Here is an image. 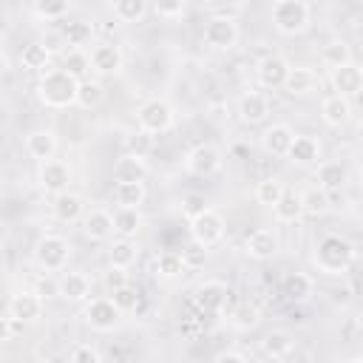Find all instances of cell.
I'll return each instance as SVG.
<instances>
[{"mask_svg": "<svg viewBox=\"0 0 363 363\" xmlns=\"http://www.w3.org/2000/svg\"><path fill=\"white\" fill-rule=\"evenodd\" d=\"M145 199H147L145 182H116V187H113L116 207H142Z\"/></svg>", "mask_w": 363, "mask_h": 363, "instance_id": "obj_30", "label": "cell"}, {"mask_svg": "<svg viewBox=\"0 0 363 363\" xmlns=\"http://www.w3.org/2000/svg\"><path fill=\"white\" fill-rule=\"evenodd\" d=\"M224 230H227L224 216H221L218 210H213V207H204L199 216L190 218V238H193L196 244H201L204 250L216 247V244L224 238Z\"/></svg>", "mask_w": 363, "mask_h": 363, "instance_id": "obj_7", "label": "cell"}, {"mask_svg": "<svg viewBox=\"0 0 363 363\" xmlns=\"http://www.w3.org/2000/svg\"><path fill=\"white\" fill-rule=\"evenodd\" d=\"M301 201H303V213L306 216H323L329 213L332 207V199H329V190H323L320 184H312L301 193Z\"/></svg>", "mask_w": 363, "mask_h": 363, "instance_id": "obj_34", "label": "cell"}, {"mask_svg": "<svg viewBox=\"0 0 363 363\" xmlns=\"http://www.w3.org/2000/svg\"><path fill=\"white\" fill-rule=\"evenodd\" d=\"M281 292H284L286 301L303 303V301H309V295L315 292V281H312V275H306V272H286L284 281H281Z\"/></svg>", "mask_w": 363, "mask_h": 363, "instance_id": "obj_26", "label": "cell"}, {"mask_svg": "<svg viewBox=\"0 0 363 363\" xmlns=\"http://www.w3.org/2000/svg\"><path fill=\"white\" fill-rule=\"evenodd\" d=\"M68 6L71 0H34V14L45 23H54L68 14Z\"/></svg>", "mask_w": 363, "mask_h": 363, "instance_id": "obj_43", "label": "cell"}, {"mask_svg": "<svg viewBox=\"0 0 363 363\" xmlns=\"http://www.w3.org/2000/svg\"><path fill=\"white\" fill-rule=\"evenodd\" d=\"M136 125L139 130L150 133V136H159V133H167L173 125H176V111L167 99L162 96H150L139 105L136 111Z\"/></svg>", "mask_w": 363, "mask_h": 363, "instance_id": "obj_4", "label": "cell"}, {"mask_svg": "<svg viewBox=\"0 0 363 363\" xmlns=\"http://www.w3.org/2000/svg\"><path fill=\"white\" fill-rule=\"evenodd\" d=\"M45 45H48V51L54 54V51H62V45H68V43H65V34H62V31H60V34L51 31V34L45 37Z\"/></svg>", "mask_w": 363, "mask_h": 363, "instance_id": "obj_52", "label": "cell"}, {"mask_svg": "<svg viewBox=\"0 0 363 363\" xmlns=\"http://www.w3.org/2000/svg\"><path fill=\"white\" fill-rule=\"evenodd\" d=\"M320 119L329 125V128H340L352 119V102L349 96H340V94H329L323 102H320Z\"/></svg>", "mask_w": 363, "mask_h": 363, "instance_id": "obj_25", "label": "cell"}, {"mask_svg": "<svg viewBox=\"0 0 363 363\" xmlns=\"http://www.w3.org/2000/svg\"><path fill=\"white\" fill-rule=\"evenodd\" d=\"M204 207H207V201H204V196H201V193H187V196H182V213H184L187 218L199 216Z\"/></svg>", "mask_w": 363, "mask_h": 363, "instance_id": "obj_49", "label": "cell"}, {"mask_svg": "<svg viewBox=\"0 0 363 363\" xmlns=\"http://www.w3.org/2000/svg\"><path fill=\"white\" fill-rule=\"evenodd\" d=\"M122 65H125V57L116 43H96L91 48V68L99 77H113L122 71Z\"/></svg>", "mask_w": 363, "mask_h": 363, "instance_id": "obj_13", "label": "cell"}, {"mask_svg": "<svg viewBox=\"0 0 363 363\" xmlns=\"http://www.w3.org/2000/svg\"><path fill=\"white\" fill-rule=\"evenodd\" d=\"M111 11L119 23H142L147 0H111Z\"/></svg>", "mask_w": 363, "mask_h": 363, "instance_id": "obj_37", "label": "cell"}, {"mask_svg": "<svg viewBox=\"0 0 363 363\" xmlns=\"http://www.w3.org/2000/svg\"><path fill=\"white\" fill-rule=\"evenodd\" d=\"M51 216L62 224H74V221H82L85 216V201L79 193H71V190H62L54 196L51 201Z\"/></svg>", "mask_w": 363, "mask_h": 363, "instance_id": "obj_19", "label": "cell"}, {"mask_svg": "<svg viewBox=\"0 0 363 363\" xmlns=\"http://www.w3.org/2000/svg\"><path fill=\"white\" fill-rule=\"evenodd\" d=\"M289 68H292V65H289L284 57L269 54V57H264V60L255 65V79H258V85H261V88L275 91V88H284Z\"/></svg>", "mask_w": 363, "mask_h": 363, "instance_id": "obj_14", "label": "cell"}, {"mask_svg": "<svg viewBox=\"0 0 363 363\" xmlns=\"http://www.w3.org/2000/svg\"><path fill=\"white\" fill-rule=\"evenodd\" d=\"M241 31H238V23L233 17H224V14H213L204 20V28H201V40L204 45L216 48V51H230L235 48Z\"/></svg>", "mask_w": 363, "mask_h": 363, "instance_id": "obj_6", "label": "cell"}, {"mask_svg": "<svg viewBox=\"0 0 363 363\" xmlns=\"http://www.w3.org/2000/svg\"><path fill=\"white\" fill-rule=\"evenodd\" d=\"M329 82L335 88V94L340 96H360L363 94V65L357 62H346L340 68H332L329 71Z\"/></svg>", "mask_w": 363, "mask_h": 363, "instance_id": "obj_12", "label": "cell"}, {"mask_svg": "<svg viewBox=\"0 0 363 363\" xmlns=\"http://www.w3.org/2000/svg\"><path fill=\"white\" fill-rule=\"evenodd\" d=\"M111 298H113V303H116L122 312H133V309L139 306V292H136V286H130V284H122V286L111 289Z\"/></svg>", "mask_w": 363, "mask_h": 363, "instance_id": "obj_45", "label": "cell"}, {"mask_svg": "<svg viewBox=\"0 0 363 363\" xmlns=\"http://www.w3.org/2000/svg\"><path fill=\"white\" fill-rule=\"evenodd\" d=\"M60 289H62V298H68V301H88L91 298V278L85 272H65L60 278Z\"/></svg>", "mask_w": 363, "mask_h": 363, "instance_id": "obj_31", "label": "cell"}, {"mask_svg": "<svg viewBox=\"0 0 363 363\" xmlns=\"http://www.w3.org/2000/svg\"><path fill=\"white\" fill-rule=\"evenodd\" d=\"M272 213H275V221H278V224H295L301 216H306V213H303L301 193L286 190V193L278 199V204L272 207Z\"/></svg>", "mask_w": 363, "mask_h": 363, "instance_id": "obj_28", "label": "cell"}, {"mask_svg": "<svg viewBox=\"0 0 363 363\" xmlns=\"http://www.w3.org/2000/svg\"><path fill=\"white\" fill-rule=\"evenodd\" d=\"M82 233L91 238V241H111L113 233H116V224H113V213L105 210V207H94L82 216Z\"/></svg>", "mask_w": 363, "mask_h": 363, "instance_id": "obj_16", "label": "cell"}, {"mask_svg": "<svg viewBox=\"0 0 363 363\" xmlns=\"http://www.w3.org/2000/svg\"><path fill=\"white\" fill-rule=\"evenodd\" d=\"M62 34H65V43L71 48H85L94 40V26L85 23V20H77V23H68V28Z\"/></svg>", "mask_w": 363, "mask_h": 363, "instance_id": "obj_42", "label": "cell"}, {"mask_svg": "<svg viewBox=\"0 0 363 363\" xmlns=\"http://www.w3.org/2000/svg\"><path fill=\"white\" fill-rule=\"evenodd\" d=\"M309 3L306 0H275L272 3V26L278 34L295 37L309 28Z\"/></svg>", "mask_w": 363, "mask_h": 363, "instance_id": "obj_3", "label": "cell"}, {"mask_svg": "<svg viewBox=\"0 0 363 363\" xmlns=\"http://www.w3.org/2000/svg\"><path fill=\"white\" fill-rule=\"evenodd\" d=\"M113 224H116V235L133 238L142 230V213H139V207H116L113 210Z\"/></svg>", "mask_w": 363, "mask_h": 363, "instance_id": "obj_32", "label": "cell"}, {"mask_svg": "<svg viewBox=\"0 0 363 363\" xmlns=\"http://www.w3.org/2000/svg\"><path fill=\"white\" fill-rule=\"evenodd\" d=\"M227 318H230V326H233V329H241V332L255 329V326L261 323V312H258L252 303H235Z\"/></svg>", "mask_w": 363, "mask_h": 363, "instance_id": "obj_40", "label": "cell"}, {"mask_svg": "<svg viewBox=\"0 0 363 363\" xmlns=\"http://www.w3.org/2000/svg\"><path fill=\"white\" fill-rule=\"evenodd\" d=\"M34 292L43 298V301H51V298H62V289H60V278H54V272H45L37 278L34 284Z\"/></svg>", "mask_w": 363, "mask_h": 363, "instance_id": "obj_46", "label": "cell"}, {"mask_svg": "<svg viewBox=\"0 0 363 363\" xmlns=\"http://www.w3.org/2000/svg\"><path fill=\"white\" fill-rule=\"evenodd\" d=\"M193 301H196V306H199L201 312H213V315H216V312H224L227 303H230V286H227L224 281H216V278L201 281V284L196 286Z\"/></svg>", "mask_w": 363, "mask_h": 363, "instance_id": "obj_11", "label": "cell"}, {"mask_svg": "<svg viewBox=\"0 0 363 363\" xmlns=\"http://www.w3.org/2000/svg\"><path fill=\"white\" fill-rule=\"evenodd\" d=\"M68 360L71 363H102V352L91 343H77L71 352H68Z\"/></svg>", "mask_w": 363, "mask_h": 363, "instance_id": "obj_47", "label": "cell"}, {"mask_svg": "<svg viewBox=\"0 0 363 363\" xmlns=\"http://www.w3.org/2000/svg\"><path fill=\"white\" fill-rule=\"evenodd\" d=\"M320 153H323V145L318 136H309V133H295L292 145H289V153L286 159L292 164H301V167H312L320 162Z\"/></svg>", "mask_w": 363, "mask_h": 363, "instance_id": "obj_15", "label": "cell"}, {"mask_svg": "<svg viewBox=\"0 0 363 363\" xmlns=\"http://www.w3.org/2000/svg\"><path fill=\"white\" fill-rule=\"evenodd\" d=\"M292 139H295V130H292L286 122H275V125H269V128L261 133V147H264V153H269V156H286Z\"/></svg>", "mask_w": 363, "mask_h": 363, "instance_id": "obj_22", "label": "cell"}, {"mask_svg": "<svg viewBox=\"0 0 363 363\" xmlns=\"http://www.w3.org/2000/svg\"><path fill=\"white\" fill-rule=\"evenodd\" d=\"M320 62L332 71V68H340V65H346V62H352V48H349V43L346 40H332V43H326L323 45V51H320Z\"/></svg>", "mask_w": 363, "mask_h": 363, "instance_id": "obj_38", "label": "cell"}, {"mask_svg": "<svg viewBox=\"0 0 363 363\" xmlns=\"http://www.w3.org/2000/svg\"><path fill=\"white\" fill-rule=\"evenodd\" d=\"M136 258H139L136 244H133L130 238H122V235H119V238L111 244V250H108V261H111V267L130 269V267L136 264Z\"/></svg>", "mask_w": 363, "mask_h": 363, "instance_id": "obj_33", "label": "cell"}, {"mask_svg": "<svg viewBox=\"0 0 363 363\" xmlns=\"http://www.w3.org/2000/svg\"><path fill=\"white\" fill-rule=\"evenodd\" d=\"M147 170L150 167L142 153H125L113 162V182H145Z\"/></svg>", "mask_w": 363, "mask_h": 363, "instance_id": "obj_23", "label": "cell"}, {"mask_svg": "<svg viewBox=\"0 0 363 363\" xmlns=\"http://www.w3.org/2000/svg\"><path fill=\"white\" fill-rule=\"evenodd\" d=\"M68 258H71V244L57 233H45L34 244V264L43 272H62L68 267Z\"/></svg>", "mask_w": 363, "mask_h": 363, "instance_id": "obj_5", "label": "cell"}, {"mask_svg": "<svg viewBox=\"0 0 363 363\" xmlns=\"http://www.w3.org/2000/svg\"><path fill=\"white\" fill-rule=\"evenodd\" d=\"M26 150L31 159L37 162H45V159H54L57 153V133L51 128H37L26 136Z\"/></svg>", "mask_w": 363, "mask_h": 363, "instance_id": "obj_24", "label": "cell"}, {"mask_svg": "<svg viewBox=\"0 0 363 363\" xmlns=\"http://www.w3.org/2000/svg\"><path fill=\"white\" fill-rule=\"evenodd\" d=\"M221 164H224V153L210 142H201V145L190 147L187 156H184V170L193 173V176H201V179L218 173Z\"/></svg>", "mask_w": 363, "mask_h": 363, "instance_id": "obj_9", "label": "cell"}, {"mask_svg": "<svg viewBox=\"0 0 363 363\" xmlns=\"http://www.w3.org/2000/svg\"><path fill=\"white\" fill-rule=\"evenodd\" d=\"M284 193H286V184H284L278 176H267V179H261L258 187H255V201L264 204V207H275Z\"/></svg>", "mask_w": 363, "mask_h": 363, "instance_id": "obj_39", "label": "cell"}, {"mask_svg": "<svg viewBox=\"0 0 363 363\" xmlns=\"http://www.w3.org/2000/svg\"><path fill=\"white\" fill-rule=\"evenodd\" d=\"M62 68L71 71L77 79H88V71H94L91 54H85L82 48H68V51H62Z\"/></svg>", "mask_w": 363, "mask_h": 363, "instance_id": "obj_41", "label": "cell"}, {"mask_svg": "<svg viewBox=\"0 0 363 363\" xmlns=\"http://www.w3.org/2000/svg\"><path fill=\"white\" fill-rule=\"evenodd\" d=\"M244 252H247L252 261H269V258L278 252V233L269 230V227H258L255 233L247 235Z\"/></svg>", "mask_w": 363, "mask_h": 363, "instance_id": "obj_17", "label": "cell"}, {"mask_svg": "<svg viewBox=\"0 0 363 363\" xmlns=\"http://www.w3.org/2000/svg\"><path fill=\"white\" fill-rule=\"evenodd\" d=\"M318 85H320V77H318L315 68H309V65H292L289 74H286L284 91L289 96H309V94L318 91Z\"/></svg>", "mask_w": 363, "mask_h": 363, "instance_id": "obj_18", "label": "cell"}, {"mask_svg": "<svg viewBox=\"0 0 363 363\" xmlns=\"http://www.w3.org/2000/svg\"><path fill=\"white\" fill-rule=\"evenodd\" d=\"M122 309L113 303V298H94L85 303L82 318L94 332H113L122 323Z\"/></svg>", "mask_w": 363, "mask_h": 363, "instance_id": "obj_8", "label": "cell"}, {"mask_svg": "<svg viewBox=\"0 0 363 363\" xmlns=\"http://www.w3.org/2000/svg\"><path fill=\"white\" fill-rule=\"evenodd\" d=\"M37 184L45 193H51V196L68 190V184H71V167H68V162H62V159H45V162H40Z\"/></svg>", "mask_w": 363, "mask_h": 363, "instance_id": "obj_10", "label": "cell"}, {"mask_svg": "<svg viewBox=\"0 0 363 363\" xmlns=\"http://www.w3.org/2000/svg\"><path fill=\"white\" fill-rule=\"evenodd\" d=\"M292 349H295L292 335H289V332H281V329L267 332L264 340H261V352H264L267 357H272V360H284V357H289Z\"/></svg>", "mask_w": 363, "mask_h": 363, "instance_id": "obj_29", "label": "cell"}, {"mask_svg": "<svg viewBox=\"0 0 363 363\" xmlns=\"http://www.w3.org/2000/svg\"><path fill=\"white\" fill-rule=\"evenodd\" d=\"M315 182H318L323 190L335 193V190H340V187L349 182V170H346L343 162H318Z\"/></svg>", "mask_w": 363, "mask_h": 363, "instance_id": "obj_27", "label": "cell"}, {"mask_svg": "<svg viewBox=\"0 0 363 363\" xmlns=\"http://www.w3.org/2000/svg\"><path fill=\"white\" fill-rule=\"evenodd\" d=\"M105 284H108L111 289H116V286L128 284V269H122V267H111V269H108V275H105Z\"/></svg>", "mask_w": 363, "mask_h": 363, "instance_id": "obj_50", "label": "cell"}, {"mask_svg": "<svg viewBox=\"0 0 363 363\" xmlns=\"http://www.w3.org/2000/svg\"><path fill=\"white\" fill-rule=\"evenodd\" d=\"M238 116L244 125H261L269 116V99L261 91H247L238 99Z\"/></svg>", "mask_w": 363, "mask_h": 363, "instance_id": "obj_21", "label": "cell"}, {"mask_svg": "<svg viewBox=\"0 0 363 363\" xmlns=\"http://www.w3.org/2000/svg\"><path fill=\"white\" fill-rule=\"evenodd\" d=\"M48 60H51V51H48L45 43H28L20 51V62L28 71H45L48 68Z\"/></svg>", "mask_w": 363, "mask_h": 363, "instance_id": "obj_36", "label": "cell"}, {"mask_svg": "<svg viewBox=\"0 0 363 363\" xmlns=\"http://www.w3.org/2000/svg\"><path fill=\"white\" fill-rule=\"evenodd\" d=\"M153 9L159 17H167V20H176L184 14L187 9V0H153Z\"/></svg>", "mask_w": 363, "mask_h": 363, "instance_id": "obj_48", "label": "cell"}, {"mask_svg": "<svg viewBox=\"0 0 363 363\" xmlns=\"http://www.w3.org/2000/svg\"><path fill=\"white\" fill-rule=\"evenodd\" d=\"M213 360H218V363H247L250 357L244 354V352H235V349H224V352H216V357Z\"/></svg>", "mask_w": 363, "mask_h": 363, "instance_id": "obj_51", "label": "cell"}, {"mask_svg": "<svg viewBox=\"0 0 363 363\" xmlns=\"http://www.w3.org/2000/svg\"><path fill=\"white\" fill-rule=\"evenodd\" d=\"M43 298L31 289V292H14L11 295V301H9V315H14L17 320H23V323H34V320H40L43 318Z\"/></svg>", "mask_w": 363, "mask_h": 363, "instance_id": "obj_20", "label": "cell"}, {"mask_svg": "<svg viewBox=\"0 0 363 363\" xmlns=\"http://www.w3.org/2000/svg\"><path fill=\"white\" fill-rule=\"evenodd\" d=\"M102 85L96 82V79H82L79 82V96H77V105L79 108H85V111H91V108H96L99 102H102Z\"/></svg>", "mask_w": 363, "mask_h": 363, "instance_id": "obj_44", "label": "cell"}, {"mask_svg": "<svg viewBox=\"0 0 363 363\" xmlns=\"http://www.w3.org/2000/svg\"><path fill=\"white\" fill-rule=\"evenodd\" d=\"M79 82H82V79H77V77H74L71 71H65V68H45V71L40 74L37 85H34V94H37V99H40L45 108L62 111V108L77 105Z\"/></svg>", "mask_w": 363, "mask_h": 363, "instance_id": "obj_1", "label": "cell"}, {"mask_svg": "<svg viewBox=\"0 0 363 363\" xmlns=\"http://www.w3.org/2000/svg\"><path fill=\"white\" fill-rule=\"evenodd\" d=\"M354 261V244L346 235L326 233L315 250H312V264L323 275H343Z\"/></svg>", "mask_w": 363, "mask_h": 363, "instance_id": "obj_2", "label": "cell"}, {"mask_svg": "<svg viewBox=\"0 0 363 363\" xmlns=\"http://www.w3.org/2000/svg\"><path fill=\"white\" fill-rule=\"evenodd\" d=\"M187 269V258H184V252H176V250H164V252H159V258H156V275L159 278H179L182 272Z\"/></svg>", "mask_w": 363, "mask_h": 363, "instance_id": "obj_35", "label": "cell"}]
</instances>
